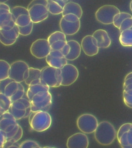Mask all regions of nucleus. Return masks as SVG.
Returning a JSON list of instances; mask_svg holds the SVG:
<instances>
[{"label": "nucleus", "mask_w": 132, "mask_h": 148, "mask_svg": "<svg viewBox=\"0 0 132 148\" xmlns=\"http://www.w3.org/2000/svg\"><path fill=\"white\" fill-rule=\"evenodd\" d=\"M0 129L6 134V141L3 148H13L23 136V130L13 115L6 111L0 117Z\"/></svg>", "instance_id": "obj_1"}, {"label": "nucleus", "mask_w": 132, "mask_h": 148, "mask_svg": "<svg viewBox=\"0 0 132 148\" xmlns=\"http://www.w3.org/2000/svg\"><path fill=\"white\" fill-rule=\"evenodd\" d=\"M117 132L112 123L103 121L98 124L94 132V138L98 143L103 146H108L113 143L117 137Z\"/></svg>", "instance_id": "obj_2"}, {"label": "nucleus", "mask_w": 132, "mask_h": 148, "mask_svg": "<svg viewBox=\"0 0 132 148\" xmlns=\"http://www.w3.org/2000/svg\"><path fill=\"white\" fill-rule=\"evenodd\" d=\"M0 92L5 94L13 102L23 97L25 89L21 83L15 82L8 77L0 81Z\"/></svg>", "instance_id": "obj_3"}, {"label": "nucleus", "mask_w": 132, "mask_h": 148, "mask_svg": "<svg viewBox=\"0 0 132 148\" xmlns=\"http://www.w3.org/2000/svg\"><path fill=\"white\" fill-rule=\"evenodd\" d=\"M28 121L33 130L38 132H42L50 128L52 121L48 112L37 111H32L28 116Z\"/></svg>", "instance_id": "obj_4"}, {"label": "nucleus", "mask_w": 132, "mask_h": 148, "mask_svg": "<svg viewBox=\"0 0 132 148\" xmlns=\"http://www.w3.org/2000/svg\"><path fill=\"white\" fill-rule=\"evenodd\" d=\"M30 101L32 112L37 111L48 112L52 105V96L49 91H41L35 94Z\"/></svg>", "instance_id": "obj_5"}, {"label": "nucleus", "mask_w": 132, "mask_h": 148, "mask_svg": "<svg viewBox=\"0 0 132 148\" xmlns=\"http://www.w3.org/2000/svg\"><path fill=\"white\" fill-rule=\"evenodd\" d=\"M17 120L25 119L30 116L32 112L31 101L28 99L21 98L13 101L8 111Z\"/></svg>", "instance_id": "obj_6"}, {"label": "nucleus", "mask_w": 132, "mask_h": 148, "mask_svg": "<svg viewBox=\"0 0 132 148\" xmlns=\"http://www.w3.org/2000/svg\"><path fill=\"white\" fill-rule=\"evenodd\" d=\"M29 68V66L24 61H16L10 65L9 77L18 83L25 82L28 77Z\"/></svg>", "instance_id": "obj_7"}, {"label": "nucleus", "mask_w": 132, "mask_h": 148, "mask_svg": "<svg viewBox=\"0 0 132 148\" xmlns=\"http://www.w3.org/2000/svg\"><path fill=\"white\" fill-rule=\"evenodd\" d=\"M41 77L50 87H59L62 84L61 69L47 66L41 70Z\"/></svg>", "instance_id": "obj_8"}, {"label": "nucleus", "mask_w": 132, "mask_h": 148, "mask_svg": "<svg viewBox=\"0 0 132 148\" xmlns=\"http://www.w3.org/2000/svg\"><path fill=\"white\" fill-rule=\"evenodd\" d=\"M120 10L112 5H105L100 7L96 11V18L104 25L113 24L115 16L120 13Z\"/></svg>", "instance_id": "obj_9"}, {"label": "nucleus", "mask_w": 132, "mask_h": 148, "mask_svg": "<svg viewBox=\"0 0 132 148\" xmlns=\"http://www.w3.org/2000/svg\"><path fill=\"white\" fill-rule=\"evenodd\" d=\"M98 121L95 116L91 114H83L78 117L76 125L79 129L85 134L94 132L98 126Z\"/></svg>", "instance_id": "obj_10"}, {"label": "nucleus", "mask_w": 132, "mask_h": 148, "mask_svg": "<svg viewBox=\"0 0 132 148\" xmlns=\"http://www.w3.org/2000/svg\"><path fill=\"white\" fill-rule=\"evenodd\" d=\"M10 10L8 5L0 3V30H9L16 25V19Z\"/></svg>", "instance_id": "obj_11"}, {"label": "nucleus", "mask_w": 132, "mask_h": 148, "mask_svg": "<svg viewBox=\"0 0 132 148\" xmlns=\"http://www.w3.org/2000/svg\"><path fill=\"white\" fill-rule=\"evenodd\" d=\"M51 51L50 44L46 39H38L32 43L30 51L32 56L38 59L46 58Z\"/></svg>", "instance_id": "obj_12"}, {"label": "nucleus", "mask_w": 132, "mask_h": 148, "mask_svg": "<svg viewBox=\"0 0 132 148\" xmlns=\"http://www.w3.org/2000/svg\"><path fill=\"white\" fill-rule=\"evenodd\" d=\"M60 69L62 77L61 86H69L71 85L78 79L79 72L78 68L75 66L67 64Z\"/></svg>", "instance_id": "obj_13"}, {"label": "nucleus", "mask_w": 132, "mask_h": 148, "mask_svg": "<svg viewBox=\"0 0 132 148\" xmlns=\"http://www.w3.org/2000/svg\"><path fill=\"white\" fill-rule=\"evenodd\" d=\"M32 22L39 23L47 19L49 12L47 6L42 4H36L28 8Z\"/></svg>", "instance_id": "obj_14"}, {"label": "nucleus", "mask_w": 132, "mask_h": 148, "mask_svg": "<svg viewBox=\"0 0 132 148\" xmlns=\"http://www.w3.org/2000/svg\"><path fill=\"white\" fill-rule=\"evenodd\" d=\"M81 45L83 51L87 56H94L99 53L97 40L92 36L88 35L83 38Z\"/></svg>", "instance_id": "obj_15"}, {"label": "nucleus", "mask_w": 132, "mask_h": 148, "mask_svg": "<svg viewBox=\"0 0 132 148\" xmlns=\"http://www.w3.org/2000/svg\"><path fill=\"white\" fill-rule=\"evenodd\" d=\"M66 145L68 148H88L89 139L84 133H76L69 137Z\"/></svg>", "instance_id": "obj_16"}, {"label": "nucleus", "mask_w": 132, "mask_h": 148, "mask_svg": "<svg viewBox=\"0 0 132 148\" xmlns=\"http://www.w3.org/2000/svg\"><path fill=\"white\" fill-rule=\"evenodd\" d=\"M46 58V62L49 66L61 69L67 64V60L59 50H51Z\"/></svg>", "instance_id": "obj_17"}, {"label": "nucleus", "mask_w": 132, "mask_h": 148, "mask_svg": "<svg viewBox=\"0 0 132 148\" xmlns=\"http://www.w3.org/2000/svg\"><path fill=\"white\" fill-rule=\"evenodd\" d=\"M59 26L63 33L67 36H73L77 34L81 28V21L71 22L65 20L63 17L60 21Z\"/></svg>", "instance_id": "obj_18"}, {"label": "nucleus", "mask_w": 132, "mask_h": 148, "mask_svg": "<svg viewBox=\"0 0 132 148\" xmlns=\"http://www.w3.org/2000/svg\"><path fill=\"white\" fill-rule=\"evenodd\" d=\"M96 38L99 48H107L110 46L112 40L107 32L103 29H98L92 35Z\"/></svg>", "instance_id": "obj_19"}, {"label": "nucleus", "mask_w": 132, "mask_h": 148, "mask_svg": "<svg viewBox=\"0 0 132 148\" xmlns=\"http://www.w3.org/2000/svg\"><path fill=\"white\" fill-rule=\"evenodd\" d=\"M24 82L27 86L33 85L38 84H47L41 77V70L33 67H30L29 68L28 77Z\"/></svg>", "instance_id": "obj_20"}, {"label": "nucleus", "mask_w": 132, "mask_h": 148, "mask_svg": "<svg viewBox=\"0 0 132 148\" xmlns=\"http://www.w3.org/2000/svg\"><path fill=\"white\" fill-rule=\"evenodd\" d=\"M69 14H74L79 18H82L83 10L82 7L78 3L74 2H68L66 3L62 12L63 16Z\"/></svg>", "instance_id": "obj_21"}, {"label": "nucleus", "mask_w": 132, "mask_h": 148, "mask_svg": "<svg viewBox=\"0 0 132 148\" xmlns=\"http://www.w3.org/2000/svg\"><path fill=\"white\" fill-rule=\"evenodd\" d=\"M70 46V51L69 54L66 56V58L68 61H74L80 56L81 53V45L76 40H70L67 42Z\"/></svg>", "instance_id": "obj_22"}, {"label": "nucleus", "mask_w": 132, "mask_h": 148, "mask_svg": "<svg viewBox=\"0 0 132 148\" xmlns=\"http://www.w3.org/2000/svg\"><path fill=\"white\" fill-rule=\"evenodd\" d=\"M48 11L53 15L62 14L66 2L62 0H47Z\"/></svg>", "instance_id": "obj_23"}, {"label": "nucleus", "mask_w": 132, "mask_h": 148, "mask_svg": "<svg viewBox=\"0 0 132 148\" xmlns=\"http://www.w3.org/2000/svg\"><path fill=\"white\" fill-rule=\"evenodd\" d=\"M49 90L50 87L46 84H38L28 86L26 92V97L31 101L35 94L41 91H49Z\"/></svg>", "instance_id": "obj_24"}, {"label": "nucleus", "mask_w": 132, "mask_h": 148, "mask_svg": "<svg viewBox=\"0 0 132 148\" xmlns=\"http://www.w3.org/2000/svg\"><path fill=\"white\" fill-rule=\"evenodd\" d=\"M119 42L124 47H132V27L120 32Z\"/></svg>", "instance_id": "obj_25"}, {"label": "nucleus", "mask_w": 132, "mask_h": 148, "mask_svg": "<svg viewBox=\"0 0 132 148\" xmlns=\"http://www.w3.org/2000/svg\"><path fill=\"white\" fill-rule=\"evenodd\" d=\"M118 140L121 147L132 148V127L130 130L124 133Z\"/></svg>", "instance_id": "obj_26"}, {"label": "nucleus", "mask_w": 132, "mask_h": 148, "mask_svg": "<svg viewBox=\"0 0 132 148\" xmlns=\"http://www.w3.org/2000/svg\"><path fill=\"white\" fill-rule=\"evenodd\" d=\"M1 33L3 36L7 40H17L20 36L19 27L17 25H15L13 28L9 30H0Z\"/></svg>", "instance_id": "obj_27"}, {"label": "nucleus", "mask_w": 132, "mask_h": 148, "mask_svg": "<svg viewBox=\"0 0 132 148\" xmlns=\"http://www.w3.org/2000/svg\"><path fill=\"white\" fill-rule=\"evenodd\" d=\"M10 65L5 60H0V81L9 77V70Z\"/></svg>", "instance_id": "obj_28"}, {"label": "nucleus", "mask_w": 132, "mask_h": 148, "mask_svg": "<svg viewBox=\"0 0 132 148\" xmlns=\"http://www.w3.org/2000/svg\"><path fill=\"white\" fill-rule=\"evenodd\" d=\"M132 18V16L131 14H128L126 12H120L119 14H117L114 17V22H113L114 26L116 27L117 28L119 29L121 24L123 21L126 18Z\"/></svg>", "instance_id": "obj_29"}, {"label": "nucleus", "mask_w": 132, "mask_h": 148, "mask_svg": "<svg viewBox=\"0 0 132 148\" xmlns=\"http://www.w3.org/2000/svg\"><path fill=\"white\" fill-rule=\"evenodd\" d=\"M60 40L67 41V38L66 34L63 32L59 31L53 32L50 35V36L48 38V42L50 45L56 41Z\"/></svg>", "instance_id": "obj_30"}, {"label": "nucleus", "mask_w": 132, "mask_h": 148, "mask_svg": "<svg viewBox=\"0 0 132 148\" xmlns=\"http://www.w3.org/2000/svg\"><path fill=\"white\" fill-rule=\"evenodd\" d=\"M32 22L31 18L29 14H22L16 19V25L18 27H25L29 25Z\"/></svg>", "instance_id": "obj_31"}, {"label": "nucleus", "mask_w": 132, "mask_h": 148, "mask_svg": "<svg viewBox=\"0 0 132 148\" xmlns=\"http://www.w3.org/2000/svg\"><path fill=\"white\" fill-rule=\"evenodd\" d=\"M12 103V101L4 93L0 92V106L4 112L8 111Z\"/></svg>", "instance_id": "obj_32"}, {"label": "nucleus", "mask_w": 132, "mask_h": 148, "mask_svg": "<svg viewBox=\"0 0 132 148\" xmlns=\"http://www.w3.org/2000/svg\"><path fill=\"white\" fill-rule=\"evenodd\" d=\"M10 11L15 19L22 14H29L28 9L23 6H15L11 9Z\"/></svg>", "instance_id": "obj_33"}, {"label": "nucleus", "mask_w": 132, "mask_h": 148, "mask_svg": "<svg viewBox=\"0 0 132 148\" xmlns=\"http://www.w3.org/2000/svg\"><path fill=\"white\" fill-rule=\"evenodd\" d=\"M123 98L126 106L132 108V90H123Z\"/></svg>", "instance_id": "obj_34"}, {"label": "nucleus", "mask_w": 132, "mask_h": 148, "mask_svg": "<svg viewBox=\"0 0 132 148\" xmlns=\"http://www.w3.org/2000/svg\"><path fill=\"white\" fill-rule=\"evenodd\" d=\"M34 27V23L31 22L30 24L25 27H19L20 35L23 36H27L31 34Z\"/></svg>", "instance_id": "obj_35"}, {"label": "nucleus", "mask_w": 132, "mask_h": 148, "mask_svg": "<svg viewBox=\"0 0 132 148\" xmlns=\"http://www.w3.org/2000/svg\"><path fill=\"white\" fill-rule=\"evenodd\" d=\"M20 148H40V146H39V144H38L36 141L32 140H27L23 141V143L20 144Z\"/></svg>", "instance_id": "obj_36"}, {"label": "nucleus", "mask_w": 132, "mask_h": 148, "mask_svg": "<svg viewBox=\"0 0 132 148\" xmlns=\"http://www.w3.org/2000/svg\"><path fill=\"white\" fill-rule=\"evenodd\" d=\"M132 127V123H125L121 126L117 133V138L119 139L124 133L130 130Z\"/></svg>", "instance_id": "obj_37"}, {"label": "nucleus", "mask_w": 132, "mask_h": 148, "mask_svg": "<svg viewBox=\"0 0 132 148\" xmlns=\"http://www.w3.org/2000/svg\"><path fill=\"white\" fill-rule=\"evenodd\" d=\"M67 40H58L51 44V50H59L60 51L67 44Z\"/></svg>", "instance_id": "obj_38"}, {"label": "nucleus", "mask_w": 132, "mask_h": 148, "mask_svg": "<svg viewBox=\"0 0 132 148\" xmlns=\"http://www.w3.org/2000/svg\"><path fill=\"white\" fill-rule=\"evenodd\" d=\"M131 27H132V18H129L123 21L119 30L120 32H121L126 29H130Z\"/></svg>", "instance_id": "obj_39"}, {"label": "nucleus", "mask_w": 132, "mask_h": 148, "mask_svg": "<svg viewBox=\"0 0 132 148\" xmlns=\"http://www.w3.org/2000/svg\"><path fill=\"white\" fill-rule=\"evenodd\" d=\"M63 18L67 21L71 22H76L80 21V18L74 14H68L65 16H63Z\"/></svg>", "instance_id": "obj_40"}, {"label": "nucleus", "mask_w": 132, "mask_h": 148, "mask_svg": "<svg viewBox=\"0 0 132 148\" xmlns=\"http://www.w3.org/2000/svg\"><path fill=\"white\" fill-rule=\"evenodd\" d=\"M16 40H7V38H5L4 36H3L2 34L0 32V42L5 46H11L16 43Z\"/></svg>", "instance_id": "obj_41"}, {"label": "nucleus", "mask_w": 132, "mask_h": 148, "mask_svg": "<svg viewBox=\"0 0 132 148\" xmlns=\"http://www.w3.org/2000/svg\"><path fill=\"white\" fill-rule=\"evenodd\" d=\"M36 4H42L47 6L48 1L47 0H33L32 2L30 3V4L28 5L27 9L30 8V7H32V6Z\"/></svg>", "instance_id": "obj_42"}, {"label": "nucleus", "mask_w": 132, "mask_h": 148, "mask_svg": "<svg viewBox=\"0 0 132 148\" xmlns=\"http://www.w3.org/2000/svg\"><path fill=\"white\" fill-rule=\"evenodd\" d=\"M6 141V134L3 130L0 129V148H3V146Z\"/></svg>", "instance_id": "obj_43"}, {"label": "nucleus", "mask_w": 132, "mask_h": 148, "mask_svg": "<svg viewBox=\"0 0 132 148\" xmlns=\"http://www.w3.org/2000/svg\"><path fill=\"white\" fill-rule=\"evenodd\" d=\"M70 51V46L68 43L60 50V51L62 52V53L65 56H67L69 54Z\"/></svg>", "instance_id": "obj_44"}, {"label": "nucleus", "mask_w": 132, "mask_h": 148, "mask_svg": "<svg viewBox=\"0 0 132 148\" xmlns=\"http://www.w3.org/2000/svg\"><path fill=\"white\" fill-rule=\"evenodd\" d=\"M132 83V77L129 78V79H125L124 81V83H123V87H124L125 86L128 85Z\"/></svg>", "instance_id": "obj_45"}, {"label": "nucleus", "mask_w": 132, "mask_h": 148, "mask_svg": "<svg viewBox=\"0 0 132 148\" xmlns=\"http://www.w3.org/2000/svg\"><path fill=\"white\" fill-rule=\"evenodd\" d=\"M123 90H132V83L128 85L125 86L123 87Z\"/></svg>", "instance_id": "obj_46"}, {"label": "nucleus", "mask_w": 132, "mask_h": 148, "mask_svg": "<svg viewBox=\"0 0 132 148\" xmlns=\"http://www.w3.org/2000/svg\"><path fill=\"white\" fill-rule=\"evenodd\" d=\"M131 77H132V72H130V73H128V74L126 75V76H125L124 80H125V79H129V78H131Z\"/></svg>", "instance_id": "obj_47"}, {"label": "nucleus", "mask_w": 132, "mask_h": 148, "mask_svg": "<svg viewBox=\"0 0 132 148\" xmlns=\"http://www.w3.org/2000/svg\"><path fill=\"white\" fill-rule=\"evenodd\" d=\"M4 112V111L3 110L2 108H1V107L0 106V117H1V116L2 115V114Z\"/></svg>", "instance_id": "obj_48"}, {"label": "nucleus", "mask_w": 132, "mask_h": 148, "mask_svg": "<svg viewBox=\"0 0 132 148\" xmlns=\"http://www.w3.org/2000/svg\"><path fill=\"white\" fill-rule=\"evenodd\" d=\"M9 0H0V3H5L8 1Z\"/></svg>", "instance_id": "obj_49"}, {"label": "nucleus", "mask_w": 132, "mask_h": 148, "mask_svg": "<svg viewBox=\"0 0 132 148\" xmlns=\"http://www.w3.org/2000/svg\"><path fill=\"white\" fill-rule=\"evenodd\" d=\"M130 9H131V11L132 12V0L131 1V3H130Z\"/></svg>", "instance_id": "obj_50"}, {"label": "nucleus", "mask_w": 132, "mask_h": 148, "mask_svg": "<svg viewBox=\"0 0 132 148\" xmlns=\"http://www.w3.org/2000/svg\"><path fill=\"white\" fill-rule=\"evenodd\" d=\"M62 1H63L65 2H68L69 1H70V0H62Z\"/></svg>", "instance_id": "obj_51"}]
</instances>
